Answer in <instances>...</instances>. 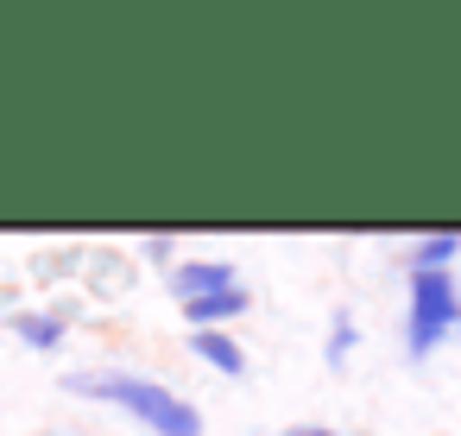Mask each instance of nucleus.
Returning <instances> with one entry per match:
<instances>
[{"mask_svg": "<svg viewBox=\"0 0 461 436\" xmlns=\"http://www.w3.org/2000/svg\"><path fill=\"white\" fill-rule=\"evenodd\" d=\"M291 436H335V430H316V423H303V430H291Z\"/></svg>", "mask_w": 461, "mask_h": 436, "instance_id": "nucleus-10", "label": "nucleus"}, {"mask_svg": "<svg viewBox=\"0 0 461 436\" xmlns=\"http://www.w3.org/2000/svg\"><path fill=\"white\" fill-rule=\"evenodd\" d=\"M348 348H354V322L341 316V322H335V335H329V360H348Z\"/></svg>", "mask_w": 461, "mask_h": 436, "instance_id": "nucleus-8", "label": "nucleus"}, {"mask_svg": "<svg viewBox=\"0 0 461 436\" xmlns=\"http://www.w3.org/2000/svg\"><path fill=\"white\" fill-rule=\"evenodd\" d=\"M455 329H461V285H455V272H411V316H404L411 360H423Z\"/></svg>", "mask_w": 461, "mask_h": 436, "instance_id": "nucleus-2", "label": "nucleus"}, {"mask_svg": "<svg viewBox=\"0 0 461 436\" xmlns=\"http://www.w3.org/2000/svg\"><path fill=\"white\" fill-rule=\"evenodd\" d=\"M228 285H240L234 259H184V266H171V291H177L184 304L215 297V291H228Z\"/></svg>", "mask_w": 461, "mask_h": 436, "instance_id": "nucleus-3", "label": "nucleus"}, {"mask_svg": "<svg viewBox=\"0 0 461 436\" xmlns=\"http://www.w3.org/2000/svg\"><path fill=\"white\" fill-rule=\"evenodd\" d=\"M247 310H253L247 285H228V291H215V297L184 304V322H190V335H196V329H228V322H234V316H247Z\"/></svg>", "mask_w": 461, "mask_h": 436, "instance_id": "nucleus-4", "label": "nucleus"}, {"mask_svg": "<svg viewBox=\"0 0 461 436\" xmlns=\"http://www.w3.org/2000/svg\"><path fill=\"white\" fill-rule=\"evenodd\" d=\"M64 392H83V398H108L114 411H133L146 430L158 436H203V417L190 398H177L165 379H146V373H70Z\"/></svg>", "mask_w": 461, "mask_h": 436, "instance_id": "nucleus-1", "label": "nucleus"}, {"mask_svg": "<svg viewBox=\"0 0 461 436\" xmlns=\"http://www.w3.org/2000/svg\"><path fill=\"white\" fill-rule=\"evenodd\" d=\"M171 253H177V241H171V234H146V259H158V266H165Z\"/></svg>", "mask_w": 461, "mask_h": 436, "instance_id": "nucleus-9", "label": "nucleus"}, {"mask_svg": "<svg viewBox=\"0 0 461 436\" xmlns=\"http://www.w3.org/2000/svg\"><path fill=\"white\" fill-rule=\"evenodd\" d=\"M64 310H14V335L26 341V348H58L64 341Z\"/></svg>", "mask_w": 461, "mask_h": 436, "instance_id": "nucleus-5", "label": "nucleus"}, {"mask_svg": "<svg viewBox=\"0 0 461 436\" xmlns=\"http://www.w3.org/2000/svg\"><path fill=\"white\" fill-rule=\"evenodd\" d=\"M190 341H196V360H209V367H215V373H228V379L247 367V354H240V341H234L228 329H196Z\"/></svg>", "mask_w": 461, "mask_h": 436, "instance_id": "nucleus-6", "label": "nucleus"}, {"mask_svg": "<svg viewBox=\"0 0 461 436\" xmlns=\"http://www.w3.org/2000/svg\"><path fill=\"white\" fill-rule=\"evenodd\" d=\"M461 259V234H417L411 241V272H448Z\"/></svg>", "mask_w": 461, "mask_h": 436, "instance_id": "nucleus-7", "label": "nucleus"}]
</instances>
